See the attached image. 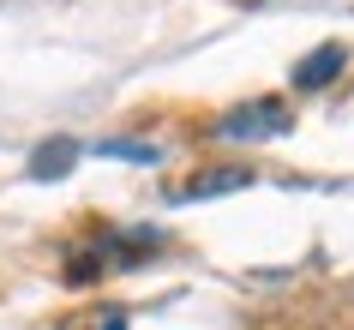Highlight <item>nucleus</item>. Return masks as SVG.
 Segmentation results:
<instances>
[{"label":"nucleus","mask_w":354,"mask_h":330,"mask_svg":"<svg viewBox=\"0 0 354 330\" xmlns=\"http://www.w3.org/2000/svg\"><path fill=\"white\" fill-rule=\"evenodd\" d=\"M295 127V114H288V102H277V96H264V102H246V109H234V114H223L216 120V132L223 138H277V132H288Z\"/></svg>","instance_id":"1"},{"label":"nucleus","mask_w":354,"mask_h":330,"mask_svg":"<svg viewBox=\"0 0 354 330\" xmlns=\"http://www.w3.org/2000/svg\"><path fill=\"white\" fill-rule=\"evenodd\" d=\"M342 66H348V48L342 42H318L313 55L295 60V91H324L330 78H342Z\"/></svg>","instance_id":"2"},{"label":"nucleus","mask_w":354,"mask_h":330,"mask_svg":"<svg viewBox=\"0 0 354 330\" xmlns=\"http://www.w3.org/2000/svg\"><path fill=\"white\" fill-rule=\"evenodd\" d=\"M252 186V168L234 163V168H205V174H192V181L174 186V204H192V199H216V192H241Z\"/></svg>","instance_id":"3"},{"label":"nucleus","mask_w":354,"mask_h":330,"mask_svg":"<svg viewBox=\"0 0 354 330\" xmlns=\"http://www.w3.org/2000/svg\"><path fill=\"white\" fill-rule=\"evenodd\" d=\"M66 168H73V145H48V150H37V168L30 174L48 181V174H66Z\"/></svg>","instance_id":"4"}]
</instances>
